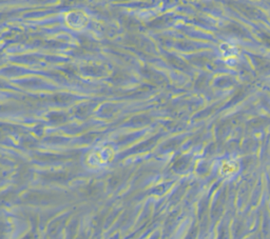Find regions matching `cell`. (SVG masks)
I'll use <instances>...</instances> for the list:
<instances>
[{
    "mask_svg": "<svg viewBox=\"0 0 270 239\" xmlns=\"http://www.w3.org/2000/svg\"><path fill=\"white\" fill-rule=\"evenodd\" d=\"M239 171V164L235 159H226L224 160L220 167L219 173L223 178H232L234 177Z\"/></svg>",
    "mask_w": 270,
    "mask_h": 239,
    "instance_id": "cell-1",
    "label": "cell"
}]
</instances>
